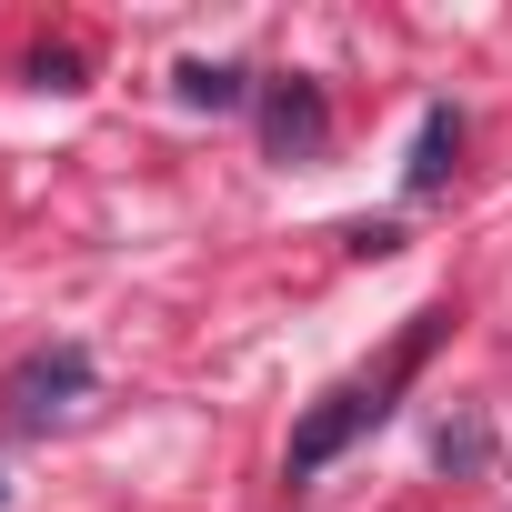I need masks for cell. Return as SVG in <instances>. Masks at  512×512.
Listing matches in <instances>:
<instances>
[{
    "instance_id": "7a4b0ae2",
    "label": "cell",
    "mask_w": 512,
    "mask_h": 512,
    "mask_svg": "<svg viewBox=\"0 0 512 512\" xmlns=\"http://www.w3.org/2000/svg\"><path fill=\"white\" fill-rule=\"evenodd\" d=\"M262 141H272V161H312V151L332 141L322 81H272V91H262Z\"/></svg>"
},
{
    "instance_id": "5b68a950",
    "label": "cell",
    "mask_w": 512,
    "mask_h": 512,
    "mask_svg": "<svg viewBox=\"0 0 512 512\" xmlns=\"http://www.w3.org/2000/svg\"><path fill=\"white\" fill-rule=\"evenodd\" d=\"M181 101H191V111H241L251 81H241L231 61H181Z\"/></svg>"
},
{
    "instance_id": "3957f363",
    "label": "cell",
    "mask_w": 512,
    "mask_h": 512,
    "mask_svg": "<svg viewBox=\"0 0 512 512\" xmlns=\"http://www.w3.org/2000/svg\"><path fill=\"white\" fill-rule=\"evenodd\" d=\"M81 392H91V352H81V342H51V352H31V362H21V382H11V402H21L31 422L71 412Z\"/></svg>"
},
{
    "instance_id": "6da1fadb",
    "label": "cell",
    "mask_w": 512,
    "mask_h": 512,
    "mask_svg": "<svg viewBox=\"0 0 512 512\" xmlns=\"http://www.w3.org/2000/svg\"><path fill=\"white\" fill-rule=\"evenodd\" d=\"M382 412H392V402H382V382H372V392H322V412L292 432V462H282V472H292V482H312V472H322L342 442H362Z\"/></svg>"
},
{
    "instance_id": "277c9868",
    "label": "cell",
    "mask_w": 512,
    "mask_h": 512,
    "mask_svg": "<svg viewBox=\"0 0 512 512\" xmlns=\"http://www.w3.org/2000/svg\"><path fill=\"white\" fill-rule=\"evenodd\" d=\"M452 151H462V111H452V101H432V111H422V141H412L402 191H412V201H422V191H442V181H452Z\"/></svg>"
}]
</instances>
